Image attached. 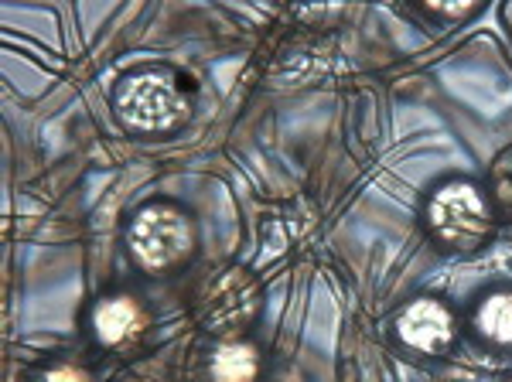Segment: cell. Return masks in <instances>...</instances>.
<instances>
[{
	"mask_svg": "<svg viewBox=\"0 0 512 382\" xmlns=\"http://www.w3.org/2000/svg\"><path fill=\"white\" fill-rule=\"evenodd\" d=\"M475 325L485 338L499 345L512 342V294H492L485 297L475 314Z\"/></svg>",
	"mask_w": 512,
	"mask_h": 382,
	"instance_id": "cell-8",
	"label": "cell"
},
{
	"mask_svg": "<svg viewBox=\"0 0 512 382\" xmlns=\"http://www.w3.org/2000/svg\"><path fill=\"white\" fill-rule=\"evenodd\" d=\"M41 382H89V379H86V372L72 369V365H59V369H52Z\"/></svg>",
	"mask_w": 512,
	"mask_h": 382,
	"instance_id": "cell-10",
	"label": "cell"
},
{
	"mask_svg": "<svg viewBox=\"0 0 512 382\" xmlns=\"http://www.w3.org/2000/svg\"><path fill=\"white\" fill-rule=\"evenodd\" d=\"M212 382H253L256 379V348L246 342H222L212 352Z\"/></svg>",
	"mask_w": 512,
	"mask_h": 382,
	"instance_id": "cell-7",
	"label": "cell"
},
{
	"mask_svg": "<svg viewBox=\"0 0 512 382\" xmlns=\"http://www.w3.org/2000/svg\"><path fill=\"white\" fill-rule=\"evenodd\" d=\"M117 106L127 127L134 130H175L188 120V99L181 96L178 82L161 69H147L130 76L120 86Z\"/></svg>",
	"mask_w": 512,
	"mask_h": 382,
	"instance_id": "cell-3",
	"label": "cell"
},
{
	"mask_svg": "<svg viewBox=\"0 0 512 382\" xmlns=\"http://www.w3.org/2000/svg\"><path fill=\"white\" fill-rule=\"evenodd\" d=\"M427 226L441 246L454 253H472L492 236V209L485 195L468 181H448L427 202Z\"/></svg>",
	"mask_w": 512,
	"mask_h": 382,
	"instance_id": "cell-1",
	"label": "cell"
},
{
	"mask_svg": "<svg viewBox=\"0 0 512 382\" xmlns=\"http://www.w3.org/2000/svg\"><path fill=\"white\" fill-rule=\"evenodd\" d=\"M396 328H400L403 342L420 348V352H441L454 338V321L448 307L437 301H414L400 314Z\"/></svg>",
	"mask_w": 512,
	"mask_h": 382,
	"instance_id": "cell-5",
	"label": "cell"
},
{
	"mask_svg": "<svg viewBox=\"0 0 512 382\" xmlns=\"http://www.w3.org/2000/svg\"><path fill=\"white\" fill-rule=\"evenodd\" d=\"M492 188H495V198H499L502 212L512 215V151H506L495 161L492 168Z\"/></svg>",
	"mask_w": 512,
	"mask_h": 382,
	"instance_id": "cell-9",
	"label": "cell"
},
{
	"mask_svg": "<svg viewBox=\"0 0 512 382\" xmlns=\"http://www.w3.org/2000/svg\"><path fill=\"white\" fill-rule=\"evenodd\" d=\"M93 328H96V338L103 345H120L144 328V314H140L134 297H110V301L96 304Z\"/></svg>",
	"mask_w": 512,
	"mask_h": 382,
	"instance_id": "cell-6",
	"label": "cell"
},
{
	"mask_svg": "<svg viewBox=\"0 0 512 382\" xmlns=\"http://www.w3.org/2000/svg\"><path fill=\"white\" fill-rule=\"evenodd\" d=\"M127 243L140 267L161 273L188 260V253L195 246V229L192 219L185 212H178L175 205H147L130 222Z\"/></svg>",
	"mask_w": 512,
	"mask_h": 382,
	"instance_id": "cell-2",
	"label": "cell"
},
{
	"mask_svg": "<svg viewBox=\"0 0 512 382\" xmlns=\"http://www.w3.org/2000/svg\"><path fill=\"white\" fill-rule=\"evenodd\" d=\"M195 311H198V321H202L212 335L233 338L250 325L256 318V311H260V287L253 284L250 273L226 270L202 287Z\"/></svg>",
	"mask_w": 512,
	"mask_h": 382,
	"instance_id": "cell-4",
	"label": "cell"
}]
</instances>
